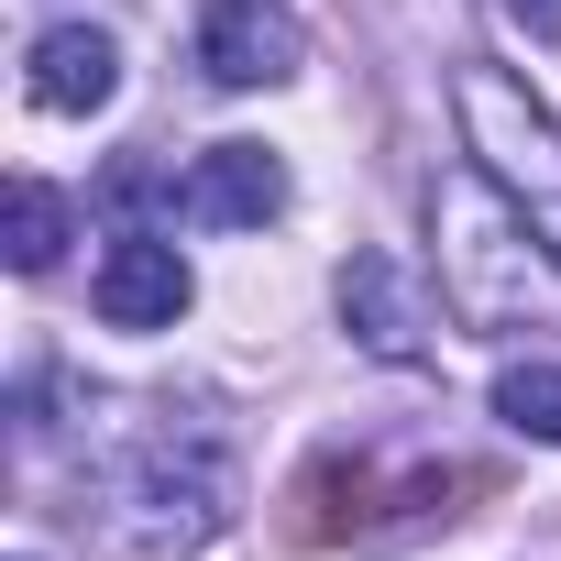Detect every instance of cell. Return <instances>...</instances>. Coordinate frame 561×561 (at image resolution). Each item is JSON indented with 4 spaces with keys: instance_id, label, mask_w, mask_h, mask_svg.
<instances>
[{
    "instance_id": "obj_1",
    "label": "cell",
    "mask_w": 561,
    "mask_h": 561,
    "mask_svg": "<svg viewBox=\"0 0 561 561\" xmlns=\"http://www.w3.org/2000/svg\"><path fill=\"white\" fill-rule=\"evenodd\" d=\"M440 298L473 331H561V264L528 253V198H506L484 165L440 187Z\"/></svg>"
},
{
    "instance_id": "obj_2",
    "label": "cell",
    "mask_w": 561,
    "mask_h": 561,
    "mask_svg": "<svg viewBox=\"0 0 561 561\" xmlns=\"http://www.w3.org/2000/svg\"><path fill=\"white\" fill-rule=\"evenodd\" d=\"M451 111H462V154H473L506 198H528V209H550V220H561V122H550L506 67H484V56H462Z\"/></svg>"
},
{
    "instance_id": "obj_3",
    "label": "cell",
    "mask_w": 561,
    "mask_h": 561,
    "mask_svg": "<svg viewBox=\"0 0 561 561\" xmlns=\"http://www.w3.org/2000/svg\"><path fill=\"white\" fill-rule=\"evenodd\" d=\"M198 67H209V89H275V78L309 67V34H298L287 0H209L198 12Z\"/></svg>"
},
{
    "instance_id": "obj_4",
    "label": "cell",
    "mask_w": 561,
    "mask_h": 561,
    "mask_svg": "<svg viewBox=\"0 0 561 561\" xmlns=\"http://www.w3.org/2000/svg\"><path fill=\"white\" fill-rule=\"evenodd\" d=\"M89 309H100L111 331H176V309H187V253H176L165 231H122V242L100 253V275H89Z\"/></svg>"
},
{
    "instance_id": "obj_5",
    "label": "cell",
    "mask_w": 561,
    "mask_h": 561,
    "mask_svg": "<svg viewBox=\"0 0 561 561\" xmlns=\"http://www.w3.org/2000/svg\"><path fill=\"white\" fill-rule=\"evenodd\" d=\"M275 209H287V165H275L264 144H209V154H198L187 220H209V231H264Z\"/></svg>"
},
{
    "instance_id": "obj_6",
    "label": "cell",
    "mask_w": 561,
    "mask_h": 561,
    "mask_svg": "<svg viewBox=\"0 0 561 561\" xmlns=\"http://www.w3.org/2000/svg\"><path fill=\"white\" fill-rule=\"evenodd\" d=\"M23 89H34V111H100L111 89H122V56H111V34L100 23H56V34H34V67H23Z\"/></svg>"
},
{
    "instance_id": "obj_7",
    "label": "cell",
    "mask_w": 561,
    "mask_h": 561,
    "mask_svg": "<svg viewBox=\"0 0 561 561\" xmlns=\"http://www.w3.org/2000/svg\"><path fill=\"white\" fill-rule=\"evenodd\" d=\"M342 320H353L364 353L419 364V309H408V287H397V264H386V253H353V264H342Z\"/></svg>"
},
{
    "instance_id": "obj_8",
    "label": "cell",
    "mask_w": 561,
    "mask_h": 561,
    "mask_svg": "<svg viewBox=\"0 0 561 561\" xmlns=\"http://www.w3.org/2000/svg\"><path fill=\"white\" fill-rule=\"evenodd\" d=\"M495 419L517 440H561V364H506L495 375Z\"/></svg>"
},
{
    "instance_id": "obj_9",
    "label": "cell",
    "mask_w": 561,
    "mask_h": 561,
    "mask_svg": "<svg viewBox=\"0 0 561 561\" xmlns=\"http://www.w3.org/2000/svg\"><path fill=\"white\" fill-rule=\"evenodd\" d=\"M56 242H67V198H56L45 176H23V187H12V264H23V275H45V264H56Z\"/></svg>"
},
{
    "instance_id": "obj_10",
    "label": "cell",
    "mask_w": 561,
    "mask_h": 561,
    "mask_svg": "<svg viewBox=\"0 0 561 561\" xmlns=\"http://www.w3.org/2000/svg\"><path fill=\"white\" fill-rule=\"evenodd\" d=\"M506 12H517L528 34H561V0H506Z\"/></svg>"
}]
</instances>
